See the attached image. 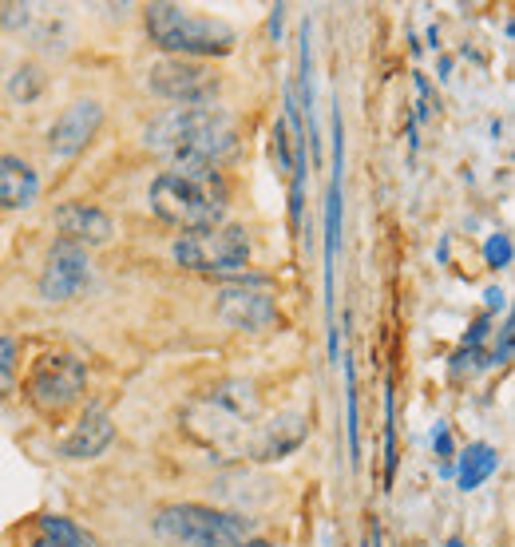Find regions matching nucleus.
Masks as SVG:
<instances>
[{"instance_id": "f257e3e1", "label": "nucleus", "mask_w": 515, "mask_h": 547, "mask_svg": "<svg viewBox=\"0 0 515 547\" xmlns=\"http://www.w3.org/2000/svg\"><path fill=\"white\" fill-rule=\"evenodd\" d=\"M226 203H230V191H226L222 167L199 163V159L167 163V171H159L147 191L151 215L163 226H171L175 234H199V230L222 226Z\"/></svg>"}, {"instance_id": "f03ea898", "label": "nucleus", "mask_w": 515, "mask_h": 547, "mask_svg": "<svg viewBox=\"0 0 515 547\" xmlns=\"http://www.w3.org/2000/svg\"><path fill=\"white\" fill-rule=\"evenodd\" d=\"M143 147L167 163L199 159V163H230L242 151V131L230 111L218 104L210 108H163L147 119Z\"/></svg>"}, {"instance_id": "7ed1b4c3", "label": "nucleus", "mask_w": 515, "mask_h": 547, "mask_svg": "<svg viewBox=\"0 0 515 547\" xmlns=\"http://www.w3.org/2000/svg\"><path fill=\"white\" fill-rule=\"evenodd\" d=\"M143 28L155 40V48H163L167 56H183V60H218L230 56L238 44V32L218 20V16H199L183 4H167L155 0L143 8Z\"/></svg>"}, {"instance_id": "20e7f679", "label": "nucleus", "mask_w": 515, "mask_h": 547, "mask_svg": "<svg viewBox=\"0 0 515 547\" xmlns=\"http://www.w3.org/2000/svg\"><path fill=\"white\" fill-rule=\"evenodd\" d=\"M151 532L163 544L175 547H238L242 540L258 536L254 520L246 512L214 508V504H199V500L163 504L151 520Z\"/></svg>"}, {"instance_id": "39448f33", "label": "nucleus", "mask_w": 515, "mask_h": 547, "mask_svg": "<svg viewBox=\"0 0 515 547\" xmlns=\"http://www.w3.org/2000/svg\"><path fill=\"white\" fill-rule=\"evenodd\" d=\"M88 393V365L76 353L52 349L44 357L32 361L28 377H24V401L44 417V421H60L68 417Z\"/></svg>"}, {"instance_id": "423d86ee", "label": "nucleus", "mask_w": 515, "mask_h": 547, "mask_svg": "<svg viewBox=\"0 0 515 547\" xmlns=\"http://www.w3.org/2000/svg\"><path fill=\"white\" fill-rule=\"evenodd\" d=\"M171 258H175V266L195 270V274H226V278H238V274H246V266H250V258H254V242H250V230H246V226L222 222V226L199 230V234H175Z\"/></svg>"}, {"instance_id": "0eeeda50", "label": "nucleus", "mask_w": 515, "mask_h": 547, "mask_svg": "<svg viewBox=\"0 0 515 547\" xmlns=\"http://www.w3.org/2000/svg\"><path fill=\"white\" fill-rule=\"evenodd\" d=\"M147 92L167 108H210L222 96V72L206 60L163 56L147 68Z\"/></svg>"}, {"instance_id": "6e6552de", "label": "nucleus", "mask_w": 515, "mask_h": 547, "mask_svg": "<svg viewBox=\"0 0 515 547\" xmlns=\"http://www.w3.org/2000/svg\"><path fill=\"white\" fill-rule=\"evenodd\" d=\"M214 318L226 329H238V333H262V329L278 326V302L266 290V278L238 274L218 290Z\"/></svg>"}, {"instance_id": "1a4fd4ad", "label": "nucleus", "mask_w": 515, "mask_h": 547, "mask_svg": "<svg viewBox=\"0 0 515 547\" xmlns=\"http://www.w3.org/2000/svg\"><path fill=\"white\" fill-rule=\"evenodd\" d=\"M88 286H92V254H88L84 246H76V242L56 238V242L48 246L44 274H40V282H36L40 302L64 306V302H76Z\"/></svg>"}, {"instance_id": "9d476101", "label": "nucleus", "mask_w": 515, "mask_h": 547, "mask_svg": "<svg viewBox=\"0 0 515 547\" xmlns=\"http://www.w3.org/2000/svg\"><path fill=\"white\" fill-rule=\"evenodd\" d=\"M100 127H103L100 100H92V96L72 100L68 108L52 119V127H48V135H44V147H48V155H56V159H76V155H84V151L96 143Z\"/></svg>"}, {"instance_id": "9b49d317", "label": "nucleus", "mask_w": 515, "mask_h": 547, "mask_svg": "<svg viewBox=\"0 0 515 547\" xmlns=\"http://www.w3.org/2000/svg\"><path fill=\"white\" fill-rule=\"evenodd\" d=\"M52 226H56V238L76 242V246H84V250L107 246V242L119 234L115 219H111L103 207L84 203V199H68V203H60V207L52 211Z\"/></svg>"}, {"instance_id": "f8f14e48", "label": "nucleus", "mask_w": 515, "mask_h": 547, "mask_svg": "<svg viewBox=\"0 0 515 547\" xmlns=\"http://www.w3.org/2000/svg\"><path fill=\"white\" fill-rule=\"evenodd\" d=\"M309 437V421L302 413H286V417H278V421H270V425H262L254 440H250V460H258V464H274V460H286V456H294Z\"/></svg>"}, {"instance_id": "ddd939ff", "label": "nucleus", "mask_w": 515, "mask_h": 547, "mask_svg": "<svg viewBox=\"0 0 515 547\" xmlns=\"http://www.w3.org/2000/svg\"><path fill=\"white\" fill-rule=\"evenodd\" d=\"M111 440H115V421H111L103 409H88V413L72 425V433L60 440V456L72 460V464H84V460L103 456V452L111 448Z\"/></svg>"}, {"instance_id": "4468645a", "label": "nucleus", "mask_w": 515, "mask_h": 547, "mask_svg": "<svg viewBox=\"0 0 515 547\" xmlns=\"http://www.w3.org/2000/svg\"><path fill=\"white\" fill-rule=\"evenodd\" d=\"M40 199V175L24 155H0V211H28Z\"/></svg>"}, {"instance_id": "2eb2a0df", "label": "nucleus", "mask_w": 515, "mask_h": 547, "mask_svg": "<svg viewBox=\"0 0 515 547\" xmlns=\"http://www.w3.org/2000/svg\"><path fill=\"white\" fill-rule=\"evenodd\" d=\"M500 472V452L484 440H472L464 444V452H456V484L464 492H476L480 484H488L492 476Z\"/></svg>"}, {"instance_id": "dca6fc26", "label": "nucleus", "mask_w": 515, "mask_h": 547, "mask_svg": "<svg viewBox=\"0 0 515 547\" xmlns=\"http://www.w3.org/2000/svg\"><path fill=\"white\" fill-rule=\"evenodd\" d=\"M44 88H48V72L36 60L16 64V72L8 76V100H16V104H36L44 96Z\"/></svg>"}, {"instance_id": "f3484780", "label": "nucleus", "mask_w": 515, "mask_h": 547, "mask_svg": "<svg viewBox=\"0 0 515 547\" xmlns=\"http://www.w3.org/2000/svg\"><path fill=\"white\" fill-rule=\"evenodd\" d=\"M36 532L48 536L52 544H60V547H100L88 532H84V528H80V524H76V520H68V516H52V512L36 520Z\"/></svg>"}, {"instance_id": "a211bd4d", "label": "nucleus", "mask_w": 515, "mask_h": 547, "mask_svg": "<svg viewBox=\"0 0 515 547\" xmlns=\"http://www.w3.org/2000/svg\"><path fill=\"white\" fill-rule=\"evenodd\" d=\"M16 377H20V341L12 333H0V401L16 393Z\"/></svg>"}, {"instance_id": "6ab92c4d", "label": "nucleus", "mask_w": 515, "mask_h": 547, "mask_svg": "<svg viewBox=\"0 0 515 547\" xmlns=\"http://www.w3.org/2000/svg\"><path fill=\"white\" fill-rule=\"evenodd\" d=\"M512 258H515L512 234H508V230L488 234V242H484V266H488V270H508Z\"/></svg>"}, {"instance_id": "aec40b11", "label": "nucleus", "mask_w": 515, "mask_h": 547, "mask_svg": "<svg viewBox=\"0 0 515 547\" xmlns=\"http://www.w3.org/2000/svg\"><path fill=\"white\" fill-rule=\"evenodd\" d=\"M512 345H515V326H512V318L500 326V341L484 353V365L480 369H492V365H508L512 361Z\"/></svg>"}, {"instance_id": "412c9836", "label": "nucleus", "mask_w": 515, "mask_h": 547, "mask_svg": "<svg viewBox=\"0 0 515 547\" xmlns=\"http://www.w3.org/2000/svg\"><path fill=\"white\" fill-rule=\"evenodd\" d=\"M345 401H349V452H353V460H357V452H361V433H357V385H353V365L345 361Z\"/></svg>"}, {"instance_id": "4be33fe9", "label": "nucleus", "mask_w": 515, "mask_h": 547, "mask_svg": "<svg viewBox=\"0 0 515 547\" xmlns=\"http://www.w3.org/2000/svg\"><path fill=\"white\" fill-rule=\"evenodd\" d=\"M432 448H436V456L448 464L452 456H456V444H452V433H448V425H436L432 429Z\"/></svg>"}, {"instance_id": "5701e85b", "label": "nucleus", "mask_w": 515, "mask_h": 547, "mask_svg": "<svg viewBox=\"0 0 515 547\" xmlns=\"http://www.w3.org/2000/svg\"><path fill=\"white\" fill-rule=\"evenodd\" d=\"M0 24H4V28L28 24V4H0Z\"/></svg>"}, {"instance_id": "b1692460", "label": "nucleus", "mask_w": 515, "mask_h": 547, "mask_svg": "<svg viewBox=\"0 0 515 547\" xmlns=\"http://www.w3.org/2000/svg\"><path fill=\"white\" fill-rule=\"evenodd\" d=\"M282 20H286V4H278V8H274V16H270V32H274V40L282 36Z\"/></svg>"}, {"instance_id": "393cba45", "label": "nucleus", "mask_w": 515, "mask_h": 547, "mask_svg": "<svg viewBox=\"0 0 515 547\" xmlns=\"http://www.w3.org/2000/svg\"><path fill=\"white\" fill-rule=\"evenodd\" d=\"M484 298H488V314H496V310L504 306V290H488Z\"/></svg>"}, {"instance_id": "a878e982", "label": "nucleus", "mask_w": 515, "mask_h": 547, "mask_svg": "<svg viewBox=\"0 0 515 547\" xmlns=\"http://www.w3.org/2000/svg\"><path fill=\"white\" fill-rule=\"evenodd\" d=\"M238 547H278L274 540H262V536H250V540H242Z\"/></svg>"}, {"instance_id": "bb28decb", "label": "nucleus", "mask_w": 515, "mask_h": 547, "mask_svg": "<svg viewBox=\"0 0 515 547\" xmlns=\"http://www.w3.org/2000/svg\"><path fill=\"white\" fill-rule=\"evenodd\" d=\"M28 547H60V544H52L48 536H40V532H36V536H32V544H28Z\"/></svg>"}]
</instances>
